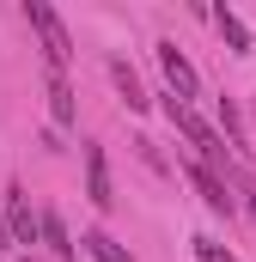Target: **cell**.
I'll return each mask as SVG.
<instances>
[{"label":"cell","instance_id":"2","mask_svg":"<svg viewBox=\"0 0 256 262\" xmlns=\"http://www.w3.org/2000/svg\"><path fill=\"white\" fill-rule=\"evenodd\" d=\"M159 67H165V79H171V98H177V104H189L195 92H201V79H195L189 55H183L177 43H159Z\"/></svg>","mask_w":256,"mask_h":262},{"label":"cell","instance_id":"6","mask_svg":"<svg viewBox=\"0 0 256 262\" xmlns=\"http://www.w3.org/2000/svg\"><path fill=\"white\" fill-rule=\"evenodd\" d=\"M189 177H195V189L207 195V207H214V213H232V189H226V177H214V171H207L201 159L189 165Z\"/></svg>","mask_w":256,"mask_h":262},{"label":"cell","instance_id":"12","mask_svg":"<svg viewBox=\"0 0 256 262\" xmlns=\"http://www.w3.org/2000/svg\"><path fill=\"white\" fill-rule=\"evenodd\" d=\"M195 256H201V262H238L226 244H214V238H195Z\"/></svg>","mask_w":256,"mask_h":262},{"label":"cell","instance_id":"13","mask_svg":"<svg viewBox=\"0 0 256 262\" xmlns=\"http://www.w3.org/2000/svg\"><path fill=\"white\" fill-rule=\"evenodd\" d=\"M244 207H250V220H256V183H244Z\"/></svg>","mask_w":256,"mask_h":262},{"label":"cell","instance_id":"8","mask_svg":"<svg viewBox=\"0 0 256 262\" xmlns=\"http://www.w3.org/2000/svg\"><path fill=\"white\" fill-rule=\"evenodd\" d=\"M214 25H220V37H226L232 55H250V31H244V18H238L232 6H214Z\"/></svg>","mask_w":256,"mask_h":262},{"label":"cell","instance_id":"1","mask_svg":"<svg viewBox=\"0 0 256 262\" xmlns=\"http://www.w3.org/2000/svg\"><path fill=\"white\" fill-rule=\"evenodd\" d=\"M25 18H31L37 43H43V61H49V73H61V67H67V55H73V37H67L61 12H55L49 0H25Z\"/></svg>","mask_w":256,"mask_h":262},{"label":"cell","instance_id":"4","mask_svg":"<svg viewBox=\"0 0 256 262\" xmlns=\"http://www.w3.org/2000/svg\"><path fill=\"white\" fill-rule=\"evenodd\" d=\"M6 226H12V238H18V244H37V213H31V201H25L18 183L6 189Z\"/></svg>","mask_w":256,"mask_h":262},{"label":"cell","instance_id":"14","mask_svg":"<svg viewBox=\"0 0 256 262\" xmlns=\"http://www.w3.org/2000/svg\"><path fill=\"white\" fill-rule=\"evenodd\" d=\"M31 262H37V256H31Z\"/></svg>","mask_w":256,"mask_h":262},{"label":"cell","instance_id":"11","mask_svg":"<svg viewBox=\"0 0 256 262\" xmlns=\"http://www.w3.org/2000/svg\"><path fill=\"white\" fill-rule=\"evenodd\" d=\"M49 116H55V128H67V122H73V92H67L61 73H49Z\"/></svg>","mask_w":256,"mask_h":262},{"label":"cell","instance_id":"7","mask_svg":"<svg viewBox=\"0 0 256 262\" xmlns=\"http://www.w3.org/2000/svg\"><path fill=\"white\" fill-rule=\"evenodd\" d=\"M220 140H226L232 152H250V128H244V116H238L232 98H220Z\"/></svg>","mask_w":256,"mask_h":262},{"label":"cell","instance_id":"9","mask_svg":"<svg viewBox=\"0 0 256 262\" xmlns=\"http://www.w3.org/2000/svg\"><path fill=\"white\" fill-rule=\"evenodd\" d=\"M79 250H86V256H98V262H134L110 232H86V238H79Z\"/></svg>","mask_w":256,"mask_h":262},{"label":"cell","instance_id":"5","mask_svg":"<svg viewBox=\"0 0 256 262\" xmlns=\"http://www.w3.org/2000/svg\"><path fill=\"white\" fill-rule=\"evenodd\" d=\"M37 238L49 244V256H55V262H67L73 250H79V244L67 238V226H61V213H55V207H43V213H37Z\"/></svg>","mask_w":256,"mask_h":262},{"label":"cell","instance_id":"3","mask_svg":"<svg viewBox=\"0 0 256 262\" xmlns=\"http://www.w3.org/2000/svg\"><path fill=\"white\" fill-rule=\"evenodd\" d=\"M86 201H92L98 213H110V201H116V189H110V159H104V146H86Z\"/></svg>","mask_w":256,"mask_h":262},{"label":"cell","instance_id":"10","mask_svg":"<svg viewBox=\"0 0 256 262\" xmlns=\"http://www.w3.org/2000/svg\"><path fill=\"white\" fill-rule=\"evenodd\" d=\"M110 79H116V92L128 98V110H146V92H140V79H134V67H128L122 55L110 61Z\"/></svg>","mask_w":256,"mask_h":262}]
</instances>
